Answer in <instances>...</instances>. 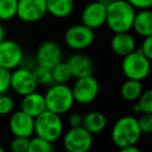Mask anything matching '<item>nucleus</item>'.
Segmentation results:
<instances>
[{
  "mask_svg": "<svg viewBox=\"0 0 152 152\" xmlns=\"http://www.w3.org/2000/svg\"><path fill=\"white\" fill-rule=\"evenodd\" d=\"M137 10L126 0H110L107 3L105 25L114 34L132 29Z\"/></svg>",
  "mask_w": 152,
  "mask_h": 152,
  "instance_id": "f257e3e1",
  "label": "nucleus"
},
{
  "mask_svg": "<svg viewBox=\"0 0 152 152\" xmlns=\"http://www.w3.org/2000/svg\"><path fill=\"white\" fill-rule=\"evenodd\" d=\"M141 51L152 61V36L144 38L140 46Z\"/></svg>",
  "mask_w": 152,
  "mask_h": 152,
  "instance_id": "7c9ffc66",
  "label": "nucleus"
},
{
  "mask_svg": "<svg viewBox=\"0 0 152 152\" xmlns=\"http://www.w3.org/2000/svg\"><path fill=\"white\" fill-rule=\"evenodd\" d=\"M15 112V100L7 94L0 95V116H10Z\"/></svg>",
  "mask_w": 152,
  "mask_h": 152,
  "instance_id": "a878e982",
  "label": "nucleus"
},
{
  "mask_svg": "<svg viewBox=\"0 0 152 152\" xmlns=\"http://www.w3.org/2000/svg\"><path fill=\"white\" fill-rule=\"evenodd\" d=\"M9 129L14 137L31 139L34 135V118L21 110H15L10 115Z\"/></svg>",
  "mask_w": 152,
  "mask_h": 152,
  "instance_id": "4468645a",
  "label": "nucleus"
},
{
  "mask_svg": "<svg viewBox=\"0 0 152 152\" xmlns=\"http://www.w3.org/2000/svg\"><path fill=\"white\" fill-rule=\"evenodd\" d=\"M0 124H1V116H0Z\"/></svg>",
  "mask_w": 152,
  "mask_h": 152,
  "instance_id": "ea45409f",
  "label": "nucleus"
},
{
  "mask_svg": "<svg viewBox=\"0 0 152 152\" xmlns=\"http://www.w3.org/2000/svg\"><path fill=\"white\" fill-rule=\"evenodd\" d=\"M144 92V86L142 81L126 79L120 88V95L125 101L134 103L140 99Z\"/></svg>",
  "mask_w": 152,
  "mask_h": 152,
  "instance_id": "412c9836",
  "label": "nucleus"
},
{
  "mask_svg": "<svg viewBox=\"0 0 152 152\" xmlns=\"http://www.w3.org/2000/svg\"><path fill=\"white\" fill-rule=\"evenodd\" d=\"M121 70L127 79L144 81L151 73L152 61L137 48L132 53L123 57Z\"/></svg>",
  "mask_w": 152,
  "mask_h": 152,
  "instance_id": "39448f33",
  "label": "nucleus"
},
{
  "mask_svg": "<svg viewBox=\"0 0 152 152\" xmlns=\"http://www.w3.org/2000/svg\"><path fill=\"white\" fill-rule=\"evenodd\" d=\"M83 116H81L79 113H72L68 116V125L70 128H75V127L83 126Z\"/></svg>",
  "mask_w": 152,
  "mask_h": 152,
  "instance_id": "473e14b6",
  "label": "nucleus"
},
{
  "mask_svg": "<svg viewBox=\"0 0 152 152\" xmlns=\"http://www.w3.org/2000/svg\"><path fill=\"white\" fill-rule=\"evenodd\" d=\"M39 86L31 71L22 69L20 67L12 71L11 90L14 93L23 97L36 92Z\"/></svg>",
  "mask_w": 152,
  "mask_h": 152,
  "instance_id": "ddd939ff",
  "label": "nucleus"
},
{
  "mask_svg": "<svg viewBox=\"0 0 152 152\" xmlns=\"http://www.w3.org/2000/svg\"><path fill=\"white\" fill-rule=\"evenodd\" d=\"M137 118L134 116H123L114 123L110 130V139L117 148L134 146L142 137Z\"/></svg>",
  "mask_w": 152,
  "mask_h": 152,
  "instance_id": "f03ea898",
  "label": "nucleus"
},
{
  "mask_svg": "<svg viewBox=\"0 0 152 152\" xmlns=\"http://www.w3.org/2000/svg\"><path fill=\"white\" fill-rule=\"evenodd\" d=\"M132 30L143 39L152 36V9L137 12Z\"/></svg>",
  "mask_w": 152,
  "mask_h": 152,
  "instance_id": "a211bd4d",
  "label": "nucleus"
},
{
  "mask_svg": "<svg viewBox=\"0 0 152 152\" xmlns=\"http://www.w3.org/2000/svg\"><path fill=\"white\" fill-rule=\"evenodd\" d=\"M4 40H5V30L3 25L1 24V22H0V43Z\"/></svg>",
  "mask_w": 152,
  "mask_h": 152,
  "instance_id": "e433bc0d",
  "label": "nucleus"
},
{
  "mask_svg": "<svg viewBox=\"0 0 152 152\" xmlns=\"http://www.w3.org/2000/svg\"><path fill=\"white\" fill-rule=\"evenodd\" d=\"M38 66V63H37V59L34 56L32 55H25L24 54L23 58H22L21 63H20V68L22 69L28 70V71H32L34 68Z\"/></svg>",
  "mask_w": 152,
  "mask_h": 152,
  "instance_id": "2f4dec72",
  "label": "nucleus"
},
{
  "mask_svg": "<svg viewBox=\"0 0 152 152\" xmlns=\"http://www.w3.org/2000/svg\"><path fill=\"white\" fill-rule=\"evenodd\" d=\"M47 12L56 19H65L74 11V0H46Z\"/></svg>",
  "mask_w": 152,
  "mask_h": 152,
  "instance_id": "aec40b11",
  "label": "nucleus"
},
{
  "mask_svg": "<svg viewBox=\"0 0 152 152\" xmlns=\"http://www.w3.org/2000/svg\"><path fill=\"white\" fill-rule=\"evenodd\" d=\"M75 103L79 105H89L93 103L100 93V83L92 76L76 78L71 87Z\"/></svg>",
  "mask_w": 152,
  "mask_h": 152,
  "instance_id": "0eeeda50",
  "label": "nucleus"
},
{
  "mask_svg": "<svg viewBox=\"0 0 152 152\" xmlns=\"http://www.w3.org/2000/svg\"><path fill=\"white\" fill-rule=\"evenodd\" d=\"M47 110L63 116L70 112L75 104L71 87L68 85L53 83L44 94Z\"/></svg>",
  "mask_w": 152,
  "mask_h": 152,
  "instance_id": "20e7f679",
  "label": "nucleus"
},
{
  "mask_svg": "<svg viewBox=\"0 0 152 152\" xmlns=\"http://www.w3.org/2000/svg\"><path fill=\"white\" fill-rule=\"evenodd\" d=\"M18 0H0V21H10L17 17Z\"/></svg>",
  "mask_w": 152,
  "mask_h": 152,
  "instance_id": "5701e85b",
  "label": "nucleus"
},
{
  "mask_svg": "<svg viewBox=\"0 0 152 152\" xmlns=\"http://www.w3.org/2000/svg\"><path fill=\"white\" fill-rule=\"evenodd\" d=\"M118 152H143L137 145L134 146H128V147L124 148H119Z\"/></svg>",
  "mask_w": 152,
  "mask_h": 152,
  "instance_id": "f704fd0d",
  "label": "nucleus"
},
{
  "mask_svg": "<svg viewBox=\"0 0 152 152\" xmlns=\"http://www.w3.org/2000/svg\"><path fill=\"white\" fill-rule=\"evenodd\" d=\"M137 11L152 9V0H126Z\"/></svg>",
  "mask_w": 152,
  "mask_h": 152,
  "instance_id": "72a5a7b5",
  "label": "nucleus"
},
{
  "mask_svg": "<svg viewBox=\"0 0 152 152\" xmlns=\"http://www.w3.org/2000/svg\"><path fill=\"white\" fill-rule=\"evenodd\" d=\"M55 152H68V151H67V150L64 149V150H58V151H55Z\"/></svg>",
  "mask_w": 152,
  "mask_h": 152,
  "instance_id": "58836bf2",
  "label": "nucleus"
},
{
  "mask_svg": "<svg viewBox=\"0 0 152 152\" xmlns=\"http://www.w3.org/2000/svg\"><path fill=\"white\" fill-rule=\"evenodd\" d=\"M20 110L32 118H37L47 110L44 94L36 91L26 96H23L20 102Z\"/></svg>",
  "mask_w": 152,
  "mask_h": 152,
  "instance_id": "f3484780",
  "label": "nucleus"
},
{
  "mask_svg": "<svg viewBox=\"0 0 152 152\" xmlns=\"http://www.w3.org/2000/svg\"><path fill=\"white\" fill-rule=\"evenodd\" d=\"M66 63L70 67L73 78H83L92 76L94 73V61L83 53H74L67 58Z\"/></svg>",
  "mask_w": 152,
  "mask_h": 152,
  "instance_id": "2eb2a0df",
  "label": "nucleus"
},
{
  "mask_svg": "<svg viewBox=\"0 0 152 152\" xmlns=\"http://www.w3.org/2000/svg\"><path fill=\"white\" fill-rule=\"evenodd\" d=\"M61 139L64 149L68 152H90L93 148V134L83 126L69 128Z\"/></svg>",
  "mask_w": 152,
  "mask_h": 152,
  "instance_id": "6e6552de",
  "label": "nucleus"
},
{
  "mask_svg": "<svg viewBox=\"0 0 152 152\" xmlns=\"http://www.w3.org/2000/svg\"><path fill=\"white\" fill-rule=\"evenodd\" d=\"M52 72V78L54 83H61V85H68L69 81L73 78L72 72L70 67L66 61H61L56 66L51 69Z\"/></svg>",
  "mask_w": 152,
  "mask_h": 152,
  "instance_id": "4be33fe9",
  "label": "nucleus"
},
{
  "mask_svg": "<svg viewBox=\"0 0 152 152\" xmlns=\"http://www.w3.org/2000/svg\"><path fill=\"white\" fill-rule=\"evenodd\" d=\"M139 126L141 128L142 133L149 134L152 133V115L151 114H141L137 118Z\"/></svg>",
  "mask_w": 152,
  "mask_h": 152,
  "instance_id": "c756f323",
  "label": "nucleus"
},
{
  "mask_svg": "<svg viewBox=\"0 0 152 152\" xmlns=\"http://www.w3.org/2000/svg\"><path fill=\"white\" fill-rule=\"evenodd\" d=\"M142 110V114H151L152 115V88L148 90H144L143 94L137 100Z\"/></svg>",
  "mask_w": 152,
  "mask_h": 152,
  "instance_id": "bb28decb",
  "label": "nucleus"
},
{
  "mask_svg": "<svg viewBox=\"0 0 152 152\" xmlns=\"http://www.w3.org/2000/svg\"><path fill=\"white\" fill-rule=\"evenodd\" d=\"M27 152H55V150L52 143H49L34 135L30 139Z\"/></svg>",
  "mask_w": 152,
  "mask_h": 152,
  "instance_id": "393cba45",
  "label": "nucleus"
},
{
  "mask_svg": "<svg viewBox=\"0 0 152 152\" xmlns=\"http://www.w3.org/2000/svg\"><path fill=\"white\" fill-rule=\"evenodd\" d=\"M90 152H96V151H90Z\"/></svg>",
  "mask_w": 152,
  "mask_h": 152,
  "instance_id": "a19ab883",
  "label": "nucleus"
},
{
  "mask_svg": "<svg viewBox=\"0 0 152 152\" xmlns=\"http://www.w3.org/2000/svg\"><path fill=\"white\" fill-rule=\"evenodd\" d=\"M12 71L0 67V95L7 94L11 90Z\"/></svg>",
  "mask_w": 152,
  "mask_h": 152,
  "instance_id": "c85d7f7f",
  "label": "nucleus"
},
{
  "mask_svg": "<svg viewBox=\"0 0 152 152\" xmlns=\"http://www.w3.org/2000/svg\"><path fill=\"white\" fill-rule=\"evenodd\" d=\"M107 126V119L105 115L98 110H92L83 116V127L92 134H99L105 130Z\"/></svg>",
  "mask_w": 152,
  "mask_h": 152,
  "instance_id": "6ab92c4d",
  "label": "nucleus"
},
{
  "mask_svg": "<svg viewBox=\"0 0 152 152\" xmlns=\"http://www.w3.org/2000/svg\"><path fill=\"white\" fill-rule=\"evenodd\" d=\"M48 14L46 0H18L17 17L24 23H36Z\"/></svg>",
  "mask_w": 152,
  "mask_h": 152,
  "instance_id": "9d476101",
  "label": "nucleus"
},
{
  "mask_svg": "<svg viewBox=\"0 0 152 152\" xmlns=\"http://www.w3.org/2000/svg\"><path fill=\"white\" fill-rule=\"evenodd\" d=\"M108 1L95 0L86 5L80 14L81 23L93 30L105 25Z\"/></svg>",
  "mask_w": 152,
  "mask_h": 152,
  "instance_id": "1a4fd4ad",
  "label": "nucleus"
},
{
  "mask_svg": "<svg viewBox=\"0 0 152 152\" xmlns=\"http://www.w3.org/2000/svg\"><path fill=\"white\" fill-rule=\"evenodd\" d=\"M132 112L134 113V114H142L141 106H140V104L137 103V101L132 104Z\"/></svg>",
  "mask_w": 152,
  "mask_h": 152,
  "instance_id": "c9c22d12",
  "label": "nucleus"
},
{
  "mask_svg": "<svg viewBox=\"0 0 152 152\" xmlns=\"http://www.w3.org/2000/svg\"><path fill=\"white\" fill-rule=\"evenodd\" d=\"M64 42L71 50L76 52L88 49L95 42V31L85 24H74L64 34Z\"/></svg>",
  "mask_w": 152,
  "mask_h": 152,
  "instance_id": "423d86ee",
  "label": "nucleus"
},
{
  "mask_svg": "<svg viewBox=\"0 0 152 152\" xmlns=\"http://www.w3.org/2000/svg\"><path fill=\"white\" fill-rule=\"evenodd\" d=\"M110 49L117 56L123 58L137 49V40L129 31L114 34L110 40Z\"/></svg>",
  "mask_w": 152,
  "mask_h": 152,
  "instance_id": "dca6fc26",
  "label": "nucleus"
},
{
  "mask_svg": "<svg viewBox=\"0 0 152 152\" xmlns=\"http://www.w3.org/2000/svg\"><path fill=\"white\" fill-rule=\"evenodd\" d=\"M30 139L21 137H14L10 143V151L11 152H27Z\"/></svg>",
  "mask_w": 152,
  "mask_h": 152,
  "instance_id": "cd10ccee",
  "label": "nucleus"
},
{
  "mask_svg": "<svg viewBox=\"0 0 152 152\" xmlns=\"http://www.w3.org/2000/svg\"><path fill=\"white\" fill-rule=\"evenodd\" d=\"M38 65L52 69L54 66L63 61L64 52L61 45L55 41H44L37 49L36 55Z\"/></svg>",
  "mask_w": 152,
  "mask_h": 152,
  "instance_id": "9b49d317",
  "label": "nucleus"
},
{
  "mask_svg": "<svg viewBox=\"0 0 152 152\" xmlns=\"http://www.w3.org/2000/svg\"><path fill=\"white\" fill-rule=\"evenodd\" d=\"M31 72L34 74V77L39 87L42 86V87L48 88L54 83L52 78V72H51V69H49V68L38 65Z\"/></svg>",
  "mask_w": 152,
  "mask_h": 152,
  "instance_id": "b1692460",
  "label": "nucleus"
},
{
  "mask_svg": "<svg viewBox=\"0 0 152 152\" xmlns=\"http://www.w3.org/2000/svg\"><path fill=\"white\" fill-rule=\"evenodd\" d=\"M65 131V125L61 116L45 110L43 114L34 118V135L42 140L55 143L61 139Z\"/></svg>",
  "mask_w": 152,
  "mask_h": 152,
  "instance_id": "7ed1b4c3",
  "label": "nucleus"
},
{
  "mask_svg": "<svg viewBox=\"0 0 152 152\" xmlns=\"http://www.w3.org/2000/svg\"><path fill=\"white\" fill-rule=\"evenodd\" d=\"M0 152H7V151L4 149V147H3V146L0 145Z\"/></svg>",
  "mask_w": 152,
  "mask_h": 152,
  "instance_id": "4c0bfd02",
  "label": "nucleus"
},
{
  "mask_svg": "<svg viewBox=\"0 0 152 152\" xmlns=\"http://www.w3.org/2000/svg\"><path fill=\"white\" fill-rule=\"evenodd\" d=\"M24 56L21 45L14 40H4L0 43V67L10 71L19 68Z\"/></svg>",
  "mask_w": 152,
  "mask_h": 152,
  "instance_id": "f8f14e48",
  "label": "nucleus"
}]
</instances>
